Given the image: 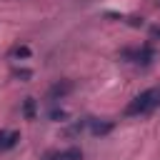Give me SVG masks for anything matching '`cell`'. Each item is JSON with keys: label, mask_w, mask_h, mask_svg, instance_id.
Wrapping results in <instances>:
<instances>
[{"label": "cell", "mask_w": 160, "mask_h": 160, "mask_svg": "<svg viewBox=\"0 0 160 160\" xmlns=\"http://www.w3.org/2000/svg\"><path fill=\"white\" fill-rule=\"evenodd\" d=\"M160 105V88H152V90H145L140 95H135L128 105H125V115L128 118H138V115H145L150 112L152 108Z\"/></svg>", "instance_id": "obj_1"}, {"label": "cell", "mask_w": 160, "mask_h": 160, "mask_svg": "<svg viewBox=\"0 0 160 160\" xmlns=\"http://www.w3.org/2000/svg\"><path fill=\"white\" fill-rule=\"evenodd\" d=\"M120 58L128 60V62L150 65L152 60H158V50H155L150 42H145V45H140V48H125V50H120Z\"/></svg>", "instance_id": "obj_2"}, {"label": "cell", "mask_w": 160, "mask_h": 160, "mask_svg": "<svg viewBox=\"0 0 160 160\" xmlns=\"http://www.w3.org/2000/svg\"><path fill=\"white\" fill-rule=\"evenodd\" d=\"M42 160H82L80 148H62V150H48Z\"/></svg>", "instance_id": "obj_3"}, {"label": "cell", "mask_w": 160, "mask_h": 160, "mask_svg": "<svg viewBox=\"0 0 160 160\" xmlns=\"http://www.w3.org/2000/svg\"><path fill=\"white\" fill-rule=\"evenodd\" d=\"M70 90H72V82H70V80H60V82H55V85L48 90V98H50V100H62Z\"/></svg>", "instance_id": "obj_4"}, {"label": "cell", "mask_w": 160, "mask_h": 160, "mask_svg": "<svg viewBox=\"0 0 160 160\" xmlns=\"http://www.w3.org/2000/svg\"><path fill=\"white\" fill-rule=\"evenodd\" d=\"M30 55H32V50H30L28 45H20V42L8 50V58H10V60H30Z\"/></svg>", "instance_id": "obj_5"}, {"label": "cell", "mask_w": 160, "mask_h": 160, "mask_svg": "<svg viewBox=\"0 0 160 160\" xmlns=\"http://www.w3.org/2000/svg\"><path fill=\"white\" fill-rule=\"evenodd\" d=\"M112 128H115V125H112L110 120H90V132H92V135H98V138L108 135Z\"/></svg>", "instance_id": "obj_6"}, {"label": "cell", "mask_w": 160, "mask_h": 160, "mask_svg": "<svg viewBox=\"0 0 160 160\" xmlns=\"http://www.w3.org/2000/svg\"><path fill=\"white\" fill-rule=\"evenodd\" d=\"M18 140H20V132H15V130H10V132H0V150H10V148H15Z\"/></svg>", "instance_id": "obj_7"}, {"label": "cell", "mask_w": 160, "mask_h": 160, "mask_svg": "<svg viewBox=\"0 0 160 160\" xmlns=\"http://www.w3.org/2000/svg\"><path fill=\"white\" fill-rule=\"evenodd\" d=\"M35 112H38V102H35L32 98H28V100L22 102V115H25L28 120H32V118H35Z\"/></svg>", "instance_id": "obj_8"}, {"label": "cell", "mask_w": 160, "mask_h": 160, "mask_svg": "<svg viewBox=\"0 0 160 160\" xmlns=\"http://www.w3.org/2000/svg\"><path fill=\"white\" fill-rule=\"evenodd\" d=\"M50 118L52 120H65V110H50Z\"/></svg>", "instance_id": "obj_9"}, {"label": "cell", "mask_w": 160, "mask_h": 160, "mask_svg": "<svg viewBox=\"0 0 160 160\" xmlns=\"http://www.w3.org/2000/svg\"><path fill=\"white\" fill-rule=\"evenodd\" d=\"M15 78H20V80H28V78H30V70H15Z\"/></svg>", "instance_id": "obj_10"}, {"label": "cell", "mask_w": 160, "mask_h": 160, "mask_svg": "<svg viewBox=\"0 0 160 160\" xmlns=\"http://www.w3.org/2000/svg\"><path fill=\"white\" fill-rule=\"evenodd\" d=\"M150 38H152V40H160V25L150 28Z\"/></svg>", "instance_id": "obj_11"}]
</instances>
